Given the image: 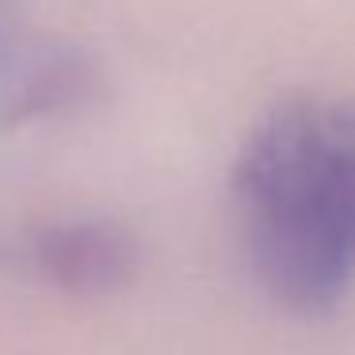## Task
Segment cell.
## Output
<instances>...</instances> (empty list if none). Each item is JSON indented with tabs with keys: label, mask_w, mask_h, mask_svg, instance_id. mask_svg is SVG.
Masks as SVG:
<instances>
[{
	"label": "cell",
	"mask_w": 355,
	"mask_h": 355,
	"mask_svg": "<svg viewBox=\"0 0 355 355\" xmlns=\"http://www.w3.org/2000/svg\"><path fill=\"white\" fill-rule=\"evenodd\" d=\"M233 218L256 279L298 313L355 283V103L302 96L256 123L233 164Z\"/></svg>",
	"instance_id": "obj_1"
},
{
	"label": "cell",
	"mask_w": 355,
	"mask_h": 355,
	"mask_svg": "<svg viewBox=\"0 0 355 355\" xmlns=\"http://www.w3.org/2000/svg\"><path fill=\"white\" fill-rule=\"evenodd\" d=\"M27 268L65 291H107L134 268V245L103 222H62L35 233L24 252Z\"/></svg>",
	"instance_id": "obj_2"
}]
</instances>
